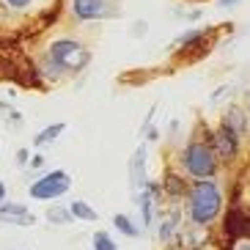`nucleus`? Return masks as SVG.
Listing matches in <instances>:
<instances>
[{
	"instance_id": "nucleus-23",
	"label": "nucleus",
	"mask_w": 250,
	"mask_h": 250,
	"mask_svg": "<svg viewBox=\"0 0 250 250\" xmlns=\"http://www.w3.org/2000/svg\"><path fill=\"white\" fill-rule=\"evenodd\" d=\"M30 154H33L30 148H20V151H17V165H20V168H28V160H30Z\"/></svg>"
},
{
	"instance_id": "nucleus-18",
	"label": "nucleus",
	"mask_w": 250,
	"mask_h": 250,
	"mask_svg": "<svg viewBox=\"0 0 250 250\" xmlns=\"http://www.w3.org/2000/svg\"><path fill=\"white\" fill-rule=\"evenodd\" d=\"M91 248L94 250H118L116 242H113V236L107 234V231H94V236H91Z\"/></svg>"
},
{
	"instance_id": "nucleus-1",
	"label": "nucleus",
	"mask_w": 250,
	"mask_h": 250,
	"mask_svg": "<svg viewBox=\"0 0 250 250\" xmlns=\"http://www.w3.org/2000/svg\"><path fill=\"white\" fill-rule=\"evenodd\" d=\"M223 209H226V192L217 179H201L190 184V190L184 195V217L190 226H214L220 220Z\"/></svg>"
},
{
	"instance_id": "nucleus-6",
	"label": "nucleus",
	"mask_w": 250,
	"mask_h": 250,
	"mask_svg": "<svg viewBox=\"0 0 250 250\" xmlns=\"http://www.w3.org/2000/svg\"><path fill=\"white\" fill-rule=\"evenodd\" d=\"M250 236V209L248 204H231L220 214V242H236Z\"/></svg>"
},
{
	"instance_id": "nucleus-7",
	"label": "nucleus",
	"mask_w": 250,
	"mask_h": 250,
	"mask_svg": "<svg viewBox=\"0 0 250 250\" xmlns=\"http://www.w3.org/2000/svg\"><path fill=\"white\" fill-rule=\"evenodd\" d=\"M72 190V176L66 170H50L44 176H39L36 182L28 187V195L36 201H55L61 195H66Z\"/></svg>"
},
{
	"instance_id": "nucleus-28",
	"label": "nucleus",
	"mask_w": 250,
	"mask_h": 250,
	"mask_svg": "<svg viewBox=\"0 0 250 250\" xmlns=\"http://www.w3.org/2000/svg\"><path fill=\"white\" fill-rule=\"evenodd\" d=\"M6 201V182H0V204Z\"/></svg>"
},
{
	"instance_id": "nucleus-3",
	"label": "nucleus",
	"mask_w": 250,
	"mask_h": 250,
	"mask_svg": "<svg viewBox=\"0 0 250 250\" xmlns=\"http://www.w3.org/2000/svg\"><path fill=\"white\" fill-rule=\"evenodd\" d=\"M179 170H182L187 179L192 182H201V179H217L220 173V162L214 157L209 140L204 138H190L184 143L182 154H179Z\"/></svg>"
},
{
	"instance_id": "nucleus-8",
	"label": "nucleus",
	"mask_w": 250,
	"mask_h": 250,
	"mask_svg": "<svg viewBox=\"0 0 250 250\" xmlns=\"http://www.w3.org/2000/svg\"><path fill=\"white\" fill-rule=\"evenodd\" d=\"M121 14L116 0H72V17L80 22H96V20H116Z\"/></svg>"
},
{
	"instance_id": "nucleus-5",
	"label": "nucleus",
	"mask_w": 250,
	"mask_h": 250,
	"mask_svg": "<svg viewBox=\"0 0 250 250\" xmlns=\"http://www.w3.org/2000/svg\"><path fill=\"white\" fill-rule=\"evenodd\" d=\"M209 146H212V151L220 165H236L239 157H242L245 138H239L236 132H231V129L217 124L214 129H209Z\"/></svg>"
},
{
	"instance_id": "nucleus-17",
	"label": "nucleus",
	"mask_w": 250,
	"mask_h": 250,
	"mask_svg": "<svg viewBox=\"0 0 250 250\" xmlns=\"http://www.w3.org/2000/svg\"><path fill=\"white\" fill-rule=\"evenodd\" d=\"M47 220H50L52 226H69V223H74L66 206H50V209H47Z\"/></svg>"
},
{
	"instance_id": "nucleus-4",
	"label": "nucleus",
	"mask_w": 250,
	"mask_h": 250,
	"mask_svg": "<svg viewBox=\"0 0 250 250\" xmlns=\"http://www.w3.org/2000/svg\"><path fill=\"white\" fill-rule=\"evenodd\" d=\"M214 33L217 28H190L187 33L173 42V55H176L182 63H192V61H201L204 55H209V50L214 47Z\"/></svg>"
},
{
	"instance_id": "nucleus-13",
	"label": "nucleus",
	"mask_w": 250,
	"mask_h": 250,
	"mask_svg": "<svg viewBox=\"0 0 250 250\" xmlns=\"http://www.w3.org/2000/svg\"><path fill=\"white\" fill-rule=\"evenodd\" d=\"M179 228H182V212L173 206V209H170V212L160 220V228H157L160 242H162V245H170V242H173V236L179 234Z\"/></svg>"
},
{
	"instance_id": "nucleus-2",
	"label": "nucleus",
	"mask_w": 250,
	"mask_h": 250,
	"mask_svg": "<svg viewBox=\"0 0 250 250\" xmlns=\"http://www.w3.org/2000/svg\"><path fill=\"white\" fill-rule=\"evenodd\" d=\"M91 63V50L88 44H83L77 39H55L47 47L42 66L50 80H63V77H74V74L85 72Z\"/></svg>"
},
{
	"instance_id": "nucleus-19",
	"label": "nucleus",
	"mask_w": 250,
	"mask_h": 250,
	"mask_svg": "<svg viewBox=\"0 0 250 250\" xmlns=\"http://www.w3.org/2000/svg\"><path fill=\"white\" fill-rule=\"evenodd\" d=\"M231 94H236L234 85H220V88H214L212 94H209V102H212V104H220V102H226Z\"/></svg>"
},
{
	"instance_id": "nucleus-10",
	"label": "nucleus",
	"mask_w": 250,
	"mask_h": 250,
	"mask_svg": "<svg viewBox=\"0 0 250 250\" xmlns=\"http://www.w3.org/2000/svg\"><path fill=\"white\" fill-rule=\"evenodd\" d=\"M146 160H148V146L143 143V146L135 148L132 160H129V179H132V190L135 192H140L143 184L148 182L146 179Z\"/></svg>"
},
{
	"instance_id": "nucleus-12",
	"label": "nucleus",
	"mask_w": 250,
	"mask_h": 250,
	"mask_svg": "<svg viewBox=\"0 0 250 250\" xmlns=\"http://www.w3.org/2000/svg\"><path fill=\"white\" fill-rule=\"evenodd\" d=\"M220 126H226V129L236 132L239 138H245V135H248V113H245V107H239V104H231V107L223 113Z\"/></svg>"
},
{
	"instance_id": "nucleus-21",
	"label": "nucleus",
	"mask_w": 250,
	"mask_h": 250,
	"mask_svg": "<svg viewBox=\"0 0 250 250\" xmlns=\"http://www.w3.org/2000/svg\"><path fill=\"white\" fill-rule=\"evenodd\" d=\"M28 168L30 170H42V168H44V157L39 154V151H33V154H30V160H28Z\"/></svg>"
},
{
	"instance_id": "nucleus-14",
	"label": "nucleus",
	"mask_w": 250,
	"mask_h": 250,
	"mask_svg": "<svg viewBox=\"0 0 250 250\" xmlns=\"http://www.w3.org/2000/svg\"><path fill=\"white\" fill-rule=\"evenodd\" d=\"M66 209H69V214H72V220H80V223H96L99 220V212L83 198H74Z\"/></svg>"
},
{
	"instance_id": "nucleus-20",
	"label": "nucleus",
	"mask_w": 250,
	"mask_h": 250,
	"mask_svg": "<svg viewBox=\"0 0 250 250\" xmlns=\"http://www.w3.org/2000/svg\"><path fill=\"white\" fill-rule=\"evenodd\" d=\"M8 11H25V8L33 6V0H6Z\"/></svg>"
},
{
	"instance_id": "nucleus-24",
	"label": "nucleus",
	"mask_w": 250,
	"mask_h": 250,
	"mask_svg": "<svg viewBox=\"0 0 250 250\" xmlns=\"http://www.w3.org/2000/svg\"><path fill=\"white\" fill-rule=\"evenodd\" d=\"M176 17H182V20H201V17H204V11H201V8H195V11H176Z\"/></svg>"
},
{
	"instance_id": "nucleus-27",
	"label": "nucleus",
	"mask_w": 250,
	"mask_h": 250,
	"mask_svg": "<svg viewBox=\"0 0 250 250\" xmlns=\"http://www.w3.org/2000/svg\"><path fill=\"white\" fill-rule=\"evenodd\" d=\"M239 6V0H217V8H223V11H228V8H236Z\"/></svg>"
},
{
	"instance_id": "nucleus-16",
	"label": "nucleus",
	"mask_w": 250,
	"mask_h": 250,
	"mask_svg": "<svg viewBox=\"0 0 250 250\" xmlns=\"http://www.w3.org/2000/svg\"><path fill=\"white\" fill-rule=\"evenodd\" d=\"M113 226H116L124 236H129V239H140V236H143V228L135 226L132 217H126V214H116V217H113Z\"/></svg>"
},
{
	"instance_id": "nucleus-25",
	"label": "nucleus",
	"mask_w": 250,
	"mask_h": 250,
	"mask_svg": "<svg viewBox=\"0 0 250 250\" xmlns=\"http://www.w3.org/2000/svg\"><path fill=\"white\" fill-rule=\"evenodd\" d=\"M146 30H148V25L143 22V20H140V22H135V25H132V39H140Z\"/></svg>"
},
{
	"instance_id": "nucleus-29",
	"label": "nucleus",
	"mask_w": 250,
	"mask_h": 250,
	"mask_svg": "<svg viewBox=\"0 0 250 250\" xmlns=\"http://www.w3.org/2000/svg\"><path fill=\"white\" fill-rule=\"evenodd\" d=\"M190 3H204V0H190Z\"/></svg>"
},
{
	"instance_id": "nucleus-26",
	"label": "nucleus",
	"mask_w": 250,
	"mask_h": 250,
	"mask_svg": "<svg viewBox=\"0 0 250 250\" xmlns=\"http://www.w3.org/2000/svg\"><path fill=\"white\" fill-rule=\"evenodd\" d=\"M231 250H250V236L248 239H236V242H231Z\"/></svg>"
},
{
	"instance_id": "nucleus-15",
	"label": "nucleus",
	"mask_w": 250,
	"mask_h": 250,
	"mask_svg": "<svg viewBox=\"0 0 250 250\" xmlns=\"http://www.w3.org/2000/svg\"><path fill=\"white\" fill-rule=\"evenodd\" d=\"M63 132H66V124H63V121H58V124H50V126H44V129H39L36 138H33V148L50 146V143H55V140H58Z\"/></svg>"
},
{
	"instance_id": "nucleus-9",
	"label": "nucleus",
	"mask_w": 250,
	"mask_h": 250,
	"mask_svg": "<svg viewBox=\"0 0 250 250\" xmlns=\"http://www.w3.org/2000/svg\"><path fill=\"white\" fill-rule=\"evenodd\" d=\"M162 195H168V201H182L184 195H187V190H190V179L184 176L182 170L176 168H168L165 170V179H162L160 184Z\"/></svg>"
},
{
	"instance_id": "nucleus-11",
	"label": "nucleus",
	"mask_w": 250,
	"mask_h": 250,
	"mask_svg": "<svg viewBox=\"0 0 250 250\" xmlns=\"http://www.w3.org/2000/svg\"><path fill=\"white\" fill-rule=\"evenodd\" d=\"M0 223H14V226H33L36 217L28 212L25 204H8L3 201L0 204Z\"/></svg>"
},
{
	"instance_id": "nucleus-22",
	"label": "nucleus",
	"mask_w": 250,
	"mask_h": 250,
	"mask_svg": "<svg viewBox=\"0 0 250 250\" xmlns=\"http://www.w3.org/2000/svg\"><path fill=\"white\" fill-rule=\"evenodd\" d=\"M8 126H17V129L22 126V113H20V110H14V107L8 110Z\"/></svg>"
}]
</instances>
